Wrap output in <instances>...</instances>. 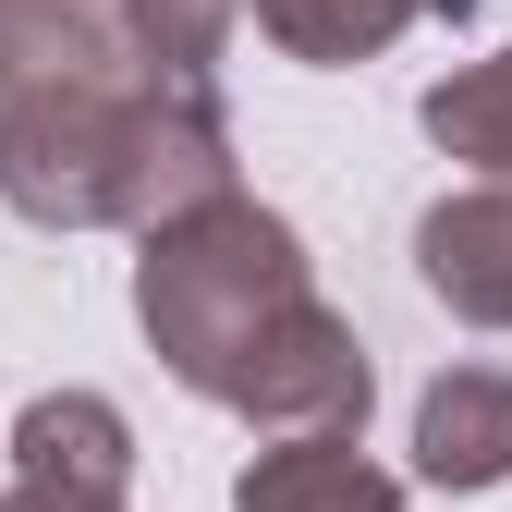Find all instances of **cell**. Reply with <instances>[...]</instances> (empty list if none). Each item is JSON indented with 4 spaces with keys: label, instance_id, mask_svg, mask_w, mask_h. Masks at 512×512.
Masks as SVG:
<instances>
[{
    "label": "cell",
    "instance_id": "1",
    "mask_svg": "<svg viewBox=\"0 0 512 512\" xmlns=\"http://www.w3.org/2000/svg\"><path fill=\"white\" fill-rule=\"evenodd\" d=\"M0 196L37 232H159L232 196L220 86L135 49L122 0H0Z\"/></svg>",
    "mask_w": 512,
    "mask_h": 512
},
{
    "label": "cell",
    "instance_id": "2",
    "mask_svg": "<svg viewBox=\"0 0 512 512\" xmlns=\"http://www.w3.org/2000/svg\"><path fill=\"white\" fill-rule=\"evenodd\" d=\"M135 317L159 366L196 403L269 427V439H354L366 427V342L354 317L317 293V256L281 208H256L244 183L208 208H183L135 256Z\"/></svg>",
    "mask_w": 512,
    "mask_h": 512
},
{
    "label": "cell",
    "instance_id": "3",
    "mask_svg": "<svg viewBox=\"0 0 512 512\" xmlns=\"http://www.w3.org/2000/svg\"><path fill=\"white\" fill-rule=\"evenodd\" d=\"M135 500V427L110 391H37L13 427V488L0 512H122Z\"/></svg>",
    "mask_w": 512,
    "mask_h": 512
},
{
    "label": "cell",
    "instance_id": "4",
    "mask_svg": "<svg viewBox=\"0 0 512 512\" xmlns=\"http://www.w3.org/2000/svg\"><path fill=\"white\" fill-rule=\"evenodd\" d=\"M415 281L464 330H512V183H452L415 220Z\"/></svg>",
    "mask_w": 512,
    "mask_h": 512
},
{
    "label": "cell",
    "instance_id": "5",
    "mask_svg": "<svg viewBox=\"0 0 512 512\" xmlns=\"http://www.w3.org/2000/svg\"><path fill=\"white\" fill-rule=\"evenodd\" d=\"M427 488H512V366H439L415 403Z\"/></svg>",
    "mask_w": 512,
    "mask_h": 512
},
{
    "label": "cell",
    "instance_id": "6",
    "mask_svg": "<svg viewBox=\"0 0 512 512\" xmlns=\"http://www.w3.org/2000/svg\"><path fill=\"white\" fill-rule=\"evenodd\" d=\"M256 37L281 61H317V74H342V61H378L403 25H464L476 0H244Z\"/></svg>",
    "mask_w": 512,
    "mask_h": 512
},
{
    "label": "cell",
    "instance_id": "7",
    "mask_svg": "<svg viewBox=\"0 0 512 512\" xmlns=\"http://www.w3.org/2000/svg\"><path fill=\"white\" fill-rule=\"evenodd\" d=\"M232 512H403V488L378 476L354 439H269V452L232 476Z\"/></svg>",
    "mask_w": 512,
    "mask_h": 512
},
{
    "label": "cell",
    "instance_id": "8",
    "mask_svg": "<svg viewBox=\"0 0 512 512\" xmlns=\"http://www.w3.org/2000/svg\"><path fill=\"white\" fill-rule=\"evenodd\" d=\"M415 122L439 135V159H464L476 183H512V49L464 61V74H439Z\"/></svg>",
    "mask_w": 512,
    "mask_h": 512
},
{
    "label": "cell",
    "instance_id": "9",
    "mask_svg": "<svg viewBox=\"0 0 512 512\" xmlns=\"http://www.w3.org/2000/svg\"><path fill=\"white\" fill-rule=\"evenodd\" d=\"M122 25H135L147 61H171V74L220 86V49H232V25H244V0H122Z\"/></svg>",
    "mask_w": 512,
    "mask_h": 512
}]
</instances>
